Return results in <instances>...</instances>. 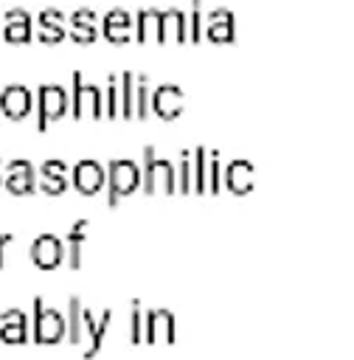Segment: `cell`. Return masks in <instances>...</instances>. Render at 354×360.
<instances>
[{"mask_svg": "<svg viewBox=\"0 0 354 360\" xmlns=\"http://www.w3.org/2000/svg\"><path fill=\"white\" fill-rule=\"evenodd\" d=\"M115 98H118V76L110 73V76H107V104H104V115L112 118V121L118 118V101H115Z\"/></svg>", "mask_w": 354, "mask_h": 360, "instance_id": "4316f807", "label": "cell"}, {"mask_svg": "<svg viewBox=\"0 0 354 360\" xmlns=\"http://www.w3.org/2000/svg\"><path fill=\"white\" fill-rule=\"evenodd\" d=\"M31 259H34L37 267L51 270V267H56V264L65 259V245H62L56 236L42 233V236H37L34 245H31Z\"/></svg>", "mask_w": 354, "mask_h": 360, "instance_id": "2e32d148", "label": "cell"}, {"mask_svg": "<svg viewBox=\"0 0 354 360\" xmlns=\"http://www.w3.org/2000/svg\"><path fill=\"white\" fill-rule=\"evenodd\" d=\"M101 34H104L107 42H112V45L129 42V37H132V14L124 11V8L107 11L104 20H101Z\"/></svg>", "mask_w": 354, "mask_h": 360, "instance_id": "5bb4252c", "label": "cell"}, {"mask_svg": "<svg viewBox=\"0 0 354 360\" xmlns=\"http://www.w3.org/2000/svg\"><path fill=\"white\" fill-rule=\"evenodd\" d=\"M205 39L214 45H230L236 42V20L230 8H214L205 17Z\"/></svg>", "mask_w": 354, "mask_h": 360, "instance_id": "9c48e42d", "label": "cell"}, {"mask_svg": "<svg viewBox=\"0 0 354 360\" xmlns=\"http://www.w3.org/2000/svg\"><path fill=\"white\" fill-rule=\"evenodd\" d=\"M34 110V93L22 84H8L0 93V112L11 121H22Z\"/></svg>", "mask_w": 354, "mask_h": 360, "instance_id": "7c38bea8", "label": "cell"}, {"mask_svg": "<svg viewBox=\"0 0 354 360\" xmlns=\"http://www.w3.org/2000/svg\"><path fill=\"white\" fill-rule=\"evenodd\" d=\"M25 335H28L25 312H20V309L0 312V340L3 343H25Z\"/></svg>", "mask_w": 354, "mask_h": 360, "instance_id": "44dd1931", "label": "cell"}, {"mask_svg": "<svg viewBox=\"0 0 354 360\" xmlns=\"http://www.w3.org/2000/svg\"><path fill=\"white\" fill-rule=\"evenodd\" d=\"M126 335H129L132 343L140 340V312H138L135 304H132V309H129V326H126Z\"/></svg>", "mask_w": 354, "mask_h": 360, "instance_id": "4dcf8cb0", "label": "cell"}, {"mask_svg": "<svg viewBox=\"0 0 354 360\" xmlns=\"http://www.w3.org/2000/svg\"><path fill=\"white\" fill-rule=\"evenodd\" d=\"M152 20H155V42L163 45L169 39V25H174V42H188V17L183 8H152Z\"/></svg>", "mask_w": 354, "mask_h": 360, "instance_id": "8992f818", "label": "cell"}, {"mask_svg": "<svg viewBox=\"0 0 354 360\" xmlns=\"http://www.w3.org/2000/svg\"><path fill=\"white\" fill-rule=\"evenodd\" d=\"M0 186H3V174H0Z\"/></svg>", "mask_w": 354, "mask_h": 360, "instance_id": "1f68e13d", "label": "cell"}, {"mask_svg": "<svg viewBox=\"0 0 354 360\" xmlns=\"http://www.w3.org/2000/svg\"><path fill=\"white\" fill-rule=\"evenodd\" d=\"M67 312H70V323H65V326H70L67 332V338H70V343L73 346H81V352H84V357H93L98 349H101V343H104V338H107V332H110V321H112V315H110V309H104L98 318L93 315V309H87L79 298H70V304H67Z\"/></svg>", "mask_w": 354, "mask_h": 360, "instance_id": "6da1fadb", "label": "cell"}, {"mask_svg": "<svg viewBox=\"0 0 354 360\" xmlns=\"http://www.w3.org/2000/svg\"><path fill=\"white\" fill-rule=\"evenodd\" d=\"M135 96H138V101H135V118L143 121L149 115V76L146 73H138V79H135Z\"/></svg>", "mask_w": 354, "mask_h": 360, "instance_id": "d4e9b609", "label": "cell"}, {"mask_svg": "<svg viewBox=\"0 0 354 360\" xmlns=\"http://www.w3.org/2000/svg\"><path fill=\"white\" fill-rule=\"evenodd\" d=\"M143 335L152 343H157V340L169 343L174 338V318H171V312H166V309L146 312V329H143Z\"/></svg>", "mask_w": 354, "mask_h": 360, "instance_id": "ffe728a7", "label": "cell"}, {"mask_svg": "<svg viewBox=\"0 0 354 360\" xmlns=\"http://www.w3.org/2000/svg\"><path fill=\"white\" fill-rule=\"evenodd\" d=\"M70 110H73V118H84V115H93V118H101L104 115V98H101V87L96 84H87L84 76L79 70H73V90H70Z\"/></svg>", "mask_w": 354, "mask_h": 360, "instance_id": "277c9868", "label": "cell"}, {"mask_svg": "<svg viewBox=\"0 0 354 360\" xmlns=\"http://www.w3.org/2000/svg\"><path fill=\"white\" fill-rule=\"evenodd\" d=\"M110 183V205H115L121 197L132 194L138 186H140V169L135 160H126V158H118V160H110V172H107V180Z\"/></svg>", "mask_w": 354, "mask_h": 360, "instance_id": "5b68a950", "label": "cell"}, {"mask_svg": "<svg viewBox=\"0 0 354 360\" xmlns=\"http://www.w3.org/2000/svg\"><path fill=\"white\" fill-rule=\"evenodd\" d=\"M34 309H37V323H34L37 340H39V343H56V340H62V335H65V329H67L62 312L45 307L39 298L34 301Z\"/></svg>", "mask_w": 354, "mask_h": 360, "instance_id": "8fae6325", "label": "cell"}, {"mask_svg": "<svg viewBox=\"0 0 354 360\" xmlns=\"http://www.w3.org/2000/svg\"><path fill=\"white\" fill-rule=\"evenodd\" d=\"M73 186L81 191V194H96V191H101L104 188V180H107V174H104V169L96 163V160H79L76 166H73Z\"/></svg>", "mask_w": 354, "mask_h": 360, "instance_id": "9a60e30c", "label": "cell"}, {"mask_svg": "<svg viewBox=\"0 0 354 360\" xmlns=\"http://www.w3.org/2000/svg\"><path fill=\"white\" fill-rule=\"evenodd\" d=\"M183 107H185L183 87H177V84H160V87H155L152 101H149V110H152L160 121H174V118H180V115H183Z\"/></svg>", "mask_w": 354, "mask_h": 360, "instance_id": "52a82bcc", "label": "cell"}, {"mask_svg": "<svg viewBox=\"0 0 354 360\" xmlns=\"http://www.w3.org/2000/svg\"><path fill=\"white\" fill-rule=\"evenodd\" d=\"M152 25H155L152 8H140V11H138V31H135L138 42H146V39H149V28H152Z\"/></svg>", "mask_w": 354, "mask_h": 360, "instance_id": "f546056e", "label": "cell"}, {"mask_svg": "<svg viewBox=\"0 0 354 360\" xmlns=\"http://www.w3.org/2000/svg\"><path fill=\"white\" fill-rule=\"evenodd\" d=\"M34 104H37V129L45 132L51 121H56L67 112L70 96L62 84H39L37 96H34Z\"/></svg>", "mask_w": 354, "mask_h": 360, "instance_id": "3957f363", "label": "cell"}, {"mask_svg": "<svg viewBox=\"0 0 354 360\" xmlns=\"http://www.w3.org/2000/svg\"><path fill=\"white\" fill-rule=\"evenodd\" d=\"M37 25H39V42L45 45H59L67 37V17L59 8H42L37 14Z\"/></svg>", "mask_w": 354, "mask_h": 360, "instance_id": "4fadbf2b", "label": "cell"}, {"mask_svg": "<svg viewBox=\"0 0 354 360\" xmlns=\"http://www.w3.org/2000/svg\"><path fill=\"white\" fill-rule=\"evenodd\" d=\"M70 39L79 45H90L96 42L98 31H96V11L93 8H76L70 14V28H67Z\"/></svg>", "mask_w": 354, "mask_h": 360, "instance_id": "e0dca14e", "label": "cell"}, {"mask_svg": "<svg viewBox=\"0 0 354 360\" xmlns=\"http://www.w3.org/2000/svg\"><path fill=\"white\" fill-rule=\"evenodd\" d=\"M211 155V163L205 166V188L211 191V194H216L219 188H222V160H219V152H208Z\"/></svg>", "mask_w": 354, "mask_h": 360, "instance_id": "484cf974", "label": "cell"}, {"mask_svg": "<svg viewBox=\"0 0 354 360\" xmlns=\"http://www.w3.org/2000/svg\"><path fill=\"white\" fill-rule=\"evenodd\" d=\"M140 186L146 194H174V166L155 155V146H143V169H140Z\"/></svg>", "mask_w": 354, "mask_h": 360, "instance_id": "7a4b0ae2", "label": "cell"}, {"mask_svg": "<svg viewBox=\"0 0 354 360\" xmlns=\"http://www.w3.org/2000/svg\"><path fill=\"white\" fill-rule=\"evenodd\" d=\"M3 186L11 194H17V197L34 194V188H37V172H34V166L28 160H22V158L8 160L6 163V174H3Z\"/></svg>", "mask_w": 354, "mask_h": 360, "instance_id": "30bf717a", "label": "cell"}, {"mask_svg": "<svg viewBox=\"0 0 354 360\" xmlns=\"http://www.w3.org/2000/svg\"><path fill=\"white\" fill-rule=\"evenodd\" d=\"M84 239H87V219H79L70 233H67V250H70V267H79L81 262V248H84Z\"/></svg>", "mask_w": 354, "mask_h": 360, "instance_id": "603a6c76", "label": "cell"}, {"mask_svg": "<svg viewBox=\"0 0 354 360\" xmlns=\"http://www.w3.org/2000/svg\"><path fill=\"white\" fill-rule=\"evenodd\" d=\"M118 87H121V93H124L118 115L126 118V121H132V118H135V73H121V76H118Z\"/></svg>", "mask_w": 354, "mask_h": 360, "instance_id": "7402d4cb", "label": "cell"}, {"mask_svg": "<svg viewBox=\"0 0 354 360\" xmlns=\"http://www.w3.org/2000/svg\"><path fill=\"white\" fill-rule=\"evenodd\" d=\"M174 180H177V191H183V194L191 191V152H183V158H180V174H174Z\"/></svg>", "mask_w": 354, "mask_h": 360, "instance_id": "83f0119b", "label": "cell"}, {"mask_svg": "<svg viewBox=\"0 0 354 360\" xmlns=\"http://www.w3.org/2000/svg\"><path fill=\"white\" fill-rule=\"evenodd\" d=\"M225 188L233 194H247L253 188V163L247 160H230L225 169Z\"/></svg>", "mask_w": 354, "mask_h": 360, "instance_id": "d6986e66", "label": "cell"}, {"mask_svg": "<svg viewBox=\"0 0 354 360\" xmlns=\"http://www.w3.org/2000/svg\"><path fill=\"white\" fill-rule=\"evenodd\" d=\"M37 186L45 194H62L67 188V166L62 160H45L37 177Z\"/></svg>", "mask_w": 354, "mask_h": 360, "instance_id": "ac0fdd59", "label": "cell"}, {"mask_svg": "<svg viewBox=\"0 0 354 360\" xmlns=\"http://www.w3.org/2000/svg\"><path fill=\"white\" fill-rule=\"evenodd\" d=\"M31 25H34V17L25 8L11 6L3 14V34L0 37L8 45H28L31 42Z\"/></svg>", "mask_w": 354, "mask_h": 360, "instance_id": "ba28073f", "label": "cell"}, {"mask_svg": "<svg viewBox=\"0 0 354 360\" xmlns=\"http://www.w3.org/2000/svg\"><path fill=\"white\" fill-rule=\"evenodd\" d=\"M191 191L194 194H205V146H197L191 152Z\"/></svg>", "mask_w": 354, "mask_h": 360, "instance_id": "cb8c5ba5", "label": "cell"}, {"mask_svg": "<svg viewBox=\"0 0 354 360\" xmlns=\"http://www.w3.org/2000/svg\"><path fill=\"white\" fill-rule=\"evenodd\" d=\"M191 31H188V42H199L202 39V0H191Z\"/></svg>", "mask_w": 354, "mask_h": 360, "instance_id": "f1b7e54d", "label": "cell"}]
</instances>
